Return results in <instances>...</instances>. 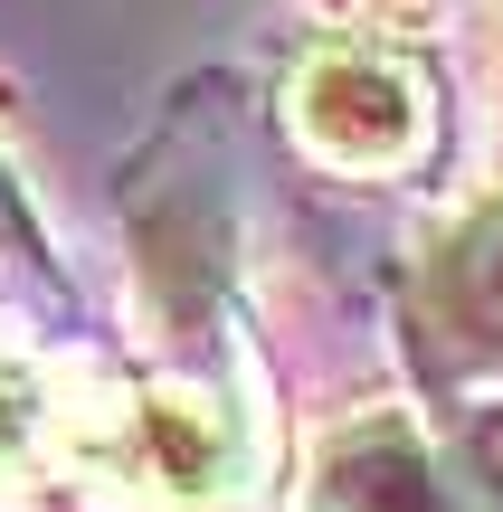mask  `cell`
<instances>
[{"label": "cell", "instance_id": "6", "mask_svg": "<svg viewBox=\"0 0 503 512\" xmlns=\"http://www.w3.org/2000/svg\"><path fill=\"white\" fill-rule=\"evenodd\" d=\"M0 256H48V238H38V219H29V190L10 181V162H0Z\"/></svg>", "mask_w": 503, "mask_h": 512}, {"label": "cell", "instance_id": "1", "mask_svg": "<svg viewBox=\"0 0 503 512\" xmlns=\"http://www.w3.org/2000/svg\"><path fill=\"white\" fill-rule=\"evenodd\" d=\"M295 124L333 171H409L428 152V86L390 48H323L295 76Z\"/></svg>", "mask_w": 503, "mask_h": 512}, {"label": "cell", "instance_id": "3", "mask_svg": "<svg viewBox=\"0 0 503 512\" xmlns=\"http://www.w3.org/2000/svg\"><path fill=\"white\" fill-rule=\"evenodd\" d=\"M314 503L323 512H456L437 456L418 446L409 418H361L323 446L314 465Z\"/></svg>", "mask_w": 503, "mask_h": 512}, {"label": "cell", "instance_id": "5", "mask_svg": "<svg viewBox=\"0 0 503 512\" xmlns=\"http://www.w3.org/2000/svg\"><path fill=\"white\" fill-rule=\"evenodd\" d=\"M48 437H57V399H48V380H38L29 351L0 342V484H29L38 456H48Z\"/></svg>", "mask_w": 503, "mask_h": 512}, {"label": "cell", "instance_id": "2", "mask_svg": "<svg viewBox=\"0 0 503 512\" xmlns=\"http://www.w3.org/2000/svg\"><path fill=\"white\" fill-rule=\"evenodd\" d=\"M114 475L152 484L162 503H219L238 484V418L200 389H143L114 408Z\"/></svg>", "mask_w": 503, "mask_h": 512}, {"label": "cell", "instance_id": "4", "mask_svg": "<svg viewBox=\"0 0 503 512\" xmlns=\"http://www.w3.org/2000/svg\"><path fill=\"white\" fill-rule=\"evenodd\" d=\"M428 313H437L456 361L503 370V200L475 209L447 238V256H437V275H428Z\"/></svg>", "mask_w": 503, "mask_h": 512}]
</instances>
